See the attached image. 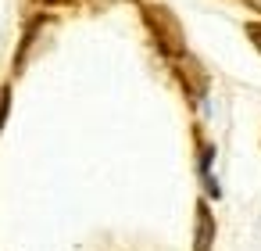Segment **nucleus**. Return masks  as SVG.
Wrapping results in <instances>:
<instances>
[{
	"mask_svg": "<svg viewBox=\"0 0 261 251\" xmlns=\"http://www.w3.org/2000/svg\"><path fill=\"white\" fill-rule=\"evenodd\" d=\"M247 4H250V8H257V11H261V0H247Z\"/></svg>",
	"mask_w": 261,
	"mask_h": 251,
	"instance_id": "7ed1b4c3",
	"label": "nucleus"
},
{
	"mask_svg": "<svg viewBox=\"0 0 261 251\" xmlns=\"http://www.w3.org/2000/svg\"><path fill=\"white\" fill-rule=\"evenodd\" d=\"M211 237H215V219L207 204H200L197 208V251H211Z\"/></svg>",
	"mask_w": 261,
	"mask_h": 251,
	"instance_id": "f257e3e1",
	"label": "nucleus"
},
{
	"mask_svg": "<svg viewBox=\"0 0 261 251\" xmlns=\"http://www.w3.org/2000/svg\"><path fill=\"white\" fill-rule=\"evenodd\" d=\"M250 36H254V43L261 47V29H257V26H250Z\"/></svg>",
	"mask_w": 261,
	"mask_h": 251,
	"instance_id": "f03ea898",
	"label": "nucleus"
}]
</instances>
